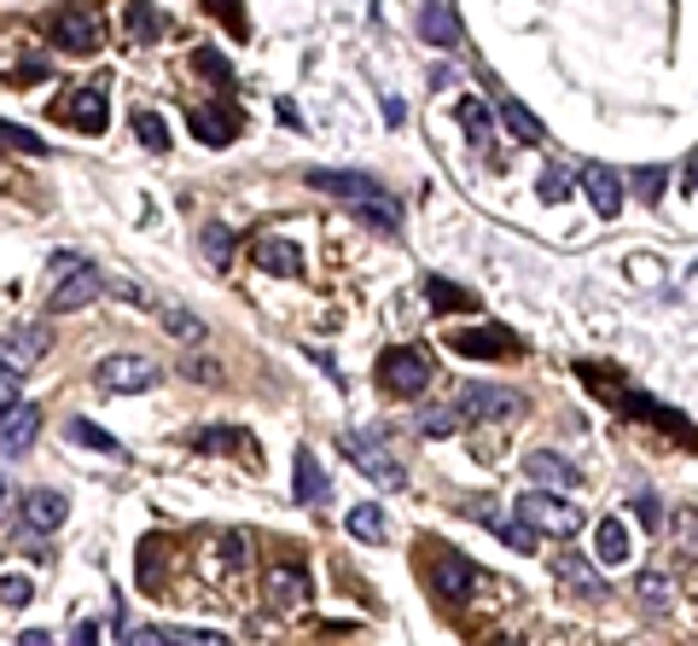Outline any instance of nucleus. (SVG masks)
<instances>
[{
    "label": "nucleus",
    "mask_w": 698,
    "mask_h": 646,
    "mask_svg": "<svg viewBox=\"0 0 698 646\" xmlns=\"http://www.w3.org/2000/svg\"><path fill=\"white\" fill-rule=\"evenodd\" d=\"M577 373L588 379V385H593V391H606V396H611V402H618V408H623V414H641V419H646V426H658V431H669V437H681V442H687V449H698V431L687 426V419H681V414H675V408H664V402H652L646 391H623V385H611V379H606L611 368H593V361H582V368H577Z\"/></svg>",
    "instance_id": "f257e3e1"
},
{
    "label": "nucleus",
    "mask_w": 698,
    "mask_h": 646,
    "mask_svg": "<svg viewBox=\"0 0 698 646\" xmlns=\"http://www.w3.org/2000/svg\"><path fill=\"white\" fill-rule=\"evenodd\" d=\"M338 449L349 455V467L367 472L379 483V490H407V467H402V455L390 449V442L379 431H343L338 437Z\"/></svg>",
    "instance_id": "f03ea898"
},
{
    "label": "nucleus",
    "mask_w": 698,
    "mask_h": 646,
    "mask_svg": "<svg viewBox=\"0 0 698 646\" xmlns=\"http://www.w3.org/2000/svg\"><path fill=\"white\" fill-rule=\"evenodd\" d=\"M53 274H58V286L47 292V309H53V315L88 309V303L106 292V274H99L88 256H53Z\"/></svg>",
    "instance_id": "7ed1b4c3"
},
{
    "label": "nucleus",
    "mask_w": 698,
    "mask_h": 646,
    "mask_svg": "<svg viewBox=\"0 0 698 646\" xmlns=\"http://www.w3.org/2000/svg\"><path fill=\"white\" fill-rule=\"evenodd\" d=\"M512 513L524 524H536L542 536H577L582 530V513L570 507V495H559V490H524V501Z\"/></svg>",
    "instance_id": "20e7f679"
},
{
    "label": "nucleus",
    "mask_w": 698,
    "mask_h": 646,
    "mask_svg": "<svg viewBox=\"0 0 698 646\" xmlns=\"http://www.w3.org/2000/svg\"><path fill=\"white\" fill-rule=\"evenodd\" d=\"M466 518L483 524V530H495L506 548H519V554H536V541H542L536 524H524L519 513H506L501 501H489V495H471V501H466Z\"/></svg>",
    "instance_id": "39448f33"
},
{
    "label": "nucleus",
    "mask_w": 698,
    "mask_h": 646,
    "mask_svg": "<svg viewBox=\"0 0 698 646\" xmlns=\"http://www.w3.org/2000/svg\"><path fill=\"white\" fill-rule=\"evenodd\" d=\"M163 379V368L157 361H146V355H106L94 368V385L106 391V396H134V391H152Z\"/></svg>",
    "instance_id": "423d86ee"
},
{
    "label": "nucleus",
    "mask_w": 698,
    "mask_h": 646,
    "mask_svg": "<svg viewBox=\"0 0 698 646\" xmlns=\"http://www.w3.org/2000/svg\"><path fill=\"white\" fill-rule=\"evenodd\" d=\"M379 385L390 391V396H419L425 385H430V361L419 355V350H384L379 355Z\"/></svg>",
    "instance_id": "0eeeda50"
},
{
    "label": "nucleus",
    "mask_w": 698,
    "mask_h": 646,
    "mask_svg": "<svg viewBox=\"0 0 698 646\" xmlns=\"http://www.w3.org/2000/svg\"><path fill=\"white\" fill-rule=\"evenodd\" d=\"M53 42L65 53H99V12L88 0H70V7L53 18Z\"/></svg>",
    "instance_id": "6e6552de"
},
{
    "label": "nucleus",
    "mask_w": 698,
    "mask_h": 646,
    "mask_svg": "<svg viewBox=\"0 0 698 646\" xmlns=\"http://www.w3.org/2000/svg\"><path fill=\"white\" fill-rule=\"evenodd\" d=\"M460 419H519L524 414V396L519 391H501V385H466L455 396Z\"/></svg>",
    "instance_id": "1a4fd4ad"
},
{
    "label": "nucleus",
    "mask_w": 698,
    "mask_h": 646,
    "mask_svg": "<svg viewBox=\"0 0 698 646\" xmlns=\"http://www.w3.org/2000/svg\"><path fill=\"white\" fill-rule=\"evenodd\" d=\"M35 437H41V408H35V402L18 396L12 408H0V455H7V460L30 455Z\"/></svg>",
    "instance_id": "9d476101"
},
{
    "label": "nucleus",
    "mask_w": 698,
    "mask_h": 646,
    "mask_svg": "<svg viewBox=\"0 0 698 646\" xmlns=\"http://www.w3.org/2000/svg\"><path fill=\"white\" fill-rule=\"evenodd\" d=\"M524 478H530V490H559V495H570L582 483V472L570 467L565 455H553V449H530L524 455Z\"/></svg>",
    "instance_id": "9b49d317"
},
{
    "label": "nucleus",
    "mask_w": 698,
    "mask_h": 646,
    "mask_svg": "<svg viewBox=\"0 0 698 646\" xmlns=\"http://www.w3.org/2000/svg\"><path fill=\"white\" fill-rule=\"evenodd\" d=\"M262 594H269V605H280V612H292V605L309 600V571H303V565H269V571H262Z\"/></svg>",
    "instance_id": "f8f14e48"
},
{
    "label": "nucleus",
    "mask_w": 698,
    "mask_h": 646,
    "mask_svg": "<svg viewBox=\"0 0 698 646\" xmlns=\"http://www.w3.org/2000/svg\"><path fill=\"white\" fill-rule=\"evenodd\" d=\"M577 187L588 193V205L600 210V216H618V210H623V175H618V169H606V164H582Z\"/></svg>",
    "instance_id": "ddd939ff"
},
{
    "label": "nucleus",
    "mask_w": 698,
    "mask_h": 646,
    "mask_svg": "<svg viewBox=\"0 0 698 646\" xmlns=\"http://www.w3.org/2000/svg\"><path fill=\"white\" fill-rule=\"evenodd\" d=\"M47 350H53V332L47 327H12L7 338H0V361H12L18 373H30Z\"/></svg>",
    "instance_id": "4468645a"
},
{
    "label": "nucleus",
    "mask_w": 698,
    "mask_h": 646,
    "mask_svg": "<svg viewBox=\"0 0 698 646\" xmlns=\"http://www.w3.org/2000/svg\"><path fill=\"white\" fill-rule=\"evenodd\" d=\"M58 117H65L70 129H81V134H99V129H106V88H99V83L76 88L65 106H58Z\"/></svg>",
    "instance_id": "2eb2a0df"
},
{
    "label": "nucleus",
    "mask_w": 698,
    "mask_h": 646,
    "mask_svg": "<svg viewBox=\"0 0 698 646\" xmlns=\"http://www.w3.org/2000/svg\"><path fill=\"white\" fill-rule=\"evenodd\" d=\"M18 513H24V524H30V530H41V536H47V530H58V524H65L70 501L58 495V490H24V495H18Z\"/></svg>",
    "instance_id": "dca6fc26"
},
{
    "label": "nucleus",
    "mask_w": 698,
    "mask_h": 646,
    "mask_svg": "<svg viewBox=\"0 0 698 646\" xmlns=\"http://www.w3.org/2000/svg\"><path fill=\"white\" fill-rule=\"evenodd\" d=\"M349 216H356L361 228H373V233H402V205L384 187L367 193V198H349Z\"/></svg>",
    "instance_id": "f3484780"
},
{
    "label": "nucleus",
    "mask_w": 698,
    "mask_h": 646,
    "mask_svg": "<svg viewBox=\"0 0 698 646\" xmlns=\"http://www.w3.org/2000/svg\"><path fill=\"white\" fill-rule=\"evenodd\" d=\"M315 193H332V198H367V193H379V180L367 175V169H309L303 175Z\"/></svg>",
    "instance_id": "a211bd4d"
},
{
    "label": "nucleus",
    "mask_w": 698,
    "mask_h": 646,
    "mask_svg": "<svg viewBox=\"0 0 698 646\" xmlns=\"http://www.w3.org/2000/svg\"><path fill=\"white\" fill-rule=\"evenodd\" d=\"M193 134L204 140V146H233L239 140V111L221 99V106H204V111H193Z\"/></svg>",
    "instance_id": "6ab92c4d"
},
{
    "label": "nucleus",
    "mask_w": 698,
    "mask_h": 646,
    "mask_svg": "<svg viewBox=\"0 0 698 646\" xmlns=\"http://www.w3.org/2000/svg\"><path fill=\"white\" fill-rule=\"evenodd\" d=\"M419 35L430 47H466V35H460V18L448 0H425V12H419Z\"/></svg>",
    "instance_id": "aec40b11"
},
{
    "label": "nucleus",
    "mask_w": 698,
    "mask_h": 646,
    "mask_svg": "<svg viewBox=\"0 0 698 646\" xmlns=\"http://www.w3.org/2000/svg\"><path fill=\"white\" fill-rule=\"evenodd\" d=\"M553 577L565 582V589H577V594H588V600H611V589H606V577L593 571V565L582 559V554H559L553 559Z\"/></svg>",
    "instance_id": "412c9836"
},
{
    "label": "nucleus",
    "mask_w": 698,
    "mask_h": 646,
    "mask_svg": "<svg viewBox=\"0 0 698 646\" xmlns=\"http://www.w3.org/2000/svg\"><path fill=\"white\" fill-rule=\"evenodd\" d=\"M292 495L303 501V507H326V501H332V483H326V472H320V460H315L309 449H297V472H292Z\"/></svg>",
    "instance_id": "4be33fe9"
},
{
    "label": "nucleus",
    "mask_w": 698,
    "mask_h": 646,
    "mask_svg": "<svg viewBox=\"0 0 698 646\" xmlns=\"http://www.w3.org/2000/svg\"><path fill=\"white\" fill-rule=\"evenodd\" d=\"M122 24H129L134 47H146V42H163V35H170V12L146 7V0H129V7H122Z\"/></svg>",
    "instance_id": "5701e85b"
},
{
    "label": "nucleus",
    "mask_w": 698,
    "mask_h": 646,
    "mask_svg": "<svg viewBox=\"0 0 698 646\" xmlns=\"http://www.w3.org/2000/svg\"><path fill=\"white\" fill-rule=\"evenodd\" d=\"M257 269L262 274H280V280H297L303 274V251L292 245V239H257Z\"/></svg>",
    "instance_id": "b1692460"
},
{
    "label": "nucleus",
    "mask_w": 698,
    "mask_h": 646,
    "mask_svg": "<svg viewBox=\"0 0 698 646\" xmlns=\"http://www.w3.org/2000/svg\"><path fill=\"white\" fill-rule=\"evenodd\" d=\"M478 565H471L466 554H443V565H437V594L443 600H466L471 589H478Z\"/></svg>",
    "instance_id": "393cba45"
},
{
    "label": "nucleus",
    "mask_w": 698,
    "mask_h": 646,
    "mask_svg": "<svg viewBox=\"0 0 698 646\" xmlns=\"http://www.w3.org/2000/svg\"><path fill=\"white\" fill-rule=\"evenodd\" d=\"M455 350L460 355H519V338L506 327H489V332H455Z\"/></svg>",
    "instance_id": "a878e982"
},
{
    "label": "nucleus",
    "mask_w": 698,
    "mask_h": 646,
    "mask_svg": "<svg viewBox=\"0 0 698 646\" xmlns=\"http://www.w3.org/2000/svg\"><path fill=\"white\" fill-rule=\"evenodd\" d=\"M593 559L600 565H629V524L623 518H600V530H593Z\"/></svg>",
    "instance_id": "bb28decb"
},
{
    "label": "nucleus",
    "mask_w": 698,
    "mask_h": 646,
    "mask_svg": "<svg viewBox=\"0 0 698 646\" xmlns=\"http://www.w3.org/2000/svg\"><path fill=\"white\" fill-rule=\"evenodd\" d=\"M65 437L76 442V449H99V455H111V460H129V449H122L111 431H99L94 419H65Z\"/></svg>",
    "instance_id": "cd10ccee"
},
{
    "label": "nucleus",
    "mask_w": 698,
    "mask_h": 646,
    "mask_svg": "<svg viewBox=\"0 0 698 646\" xmlns=\"http://www.w3.org/2000/svg\"><path fill=\"white\" fill-rule=\"evenodd\" d=\"M198 251H204V262H210V269H228V262H233V228H221V221H204V228H198Z\"/></svg>",
    "instance_id": "c85d7f7f"
},
{
    "label": "nucleus",
    "mask_w": 698,
    "mask_h": 646,
    "mask_svg": "<svg viewBox=\"0 0 698 646\" xmlns=\"http://www.w3.org/2000/svg\"><path fill=\"white\" fill-rule=\"evenodd\" d=\"M193 449H204V455L251 449V431H239V426H198V431H193Z\"/></svg>",
    "instance_id": "c756f323"
},
{
    "label": "nucleus",
    "mask_w": 698,
    "mask_h": 646,
    "mask_svg": "<svg viewBox=\"0 0 698 646\" xmlns=\"http://www.w3.org/2000/svg\"><path fill=\"white\" fill-rule=\"evenodd\" d=\"M343 524L356 541H384V507H373V501H356V507L343 513Z\"/></svg>",
    "instance_id": "7c9ffc66"
},
{
    "label": "nucleus",
    "mask_w": 698,
    "mask_h": 646,
    "mask_svg": "<svg viewBox=\"0 0 698 646\" xmlns=\"http://www.w3.org/2000/svg\"><path fill=\"white\" fill-rule=\"evenodd\" d=\"M495 111H501V123L512 129V140H524V146H542V140H547V134H542V123L519 106V99H501Z\"/></svg>",
    "instance_id": "2f4dec72"
},
{
    "label": "nucleus",
    "mask_w": 698,
    "mask_h": 646,
    "mask_svg": "<svg viewBox=\"0 0 698 646\" xmlns=\"http://www.w3.org/2000/svg\"><path fill=\"white\" fill-rule=\"evenodd\" d=\"M634 594H641V605H652V612H669V605H675V582L658 577V571H641V577H634Z\"/></svg>",
    "instance_id": "473e14b6"
},
{
    "label": "nucleus",
    "mask_w": 698,
    "mask_h": 646,
    "mask_svg": "<svg viewBox=\"0 0 698 646\" xmlns=\"http://www.w3.org/2000/svg\"><path fill=\"white\" fill-rule=\"evenodd\" d=\"M163 332L181 338V344H198V338H204V320H198L193 309H181V303H163Z\"/></svg>",
    "instance_id": "72a5a7b5"
},
{
    "label": "nucleus",
    "mask_w": 698,
    "mask_h": 646,
    "mask_svg": "<svg viewBox=\"0 0 698 646\" xmlns=\"http://www.w3.org/2000/svg\"><path fill=\"white\" fill-rule=\"evenodd\" d=\"M460 129L478 140V146H489V140H495V117H489L483 99H460Z\"/></svg>",
    "instance_id": "f704fd0d"
},
{
    "label": "nucleus",
    "mask_w": 698,
    "mask_h": 646,
    "mask_svg": "<svg viewBox=\"0 0 698 646\" xmlns=\"http://www.w3.org/2000/svg\"><path fill=\"white\" fill-rule=\"evenodd\" d=\"M425 297H430V309H478V297L460 292V286H448L443 274H430V280H425Z\"/></svg>",
    "instance_id": "c9c22d12"
},
{
    "label": "nucleus",
    "mask_w": 698,
    "mask_h": 646,
    "mask_svg": "<svg viewBox=\"0 0 698 646\" xmlns=\"http://www.w3.org/2000/svg\"><path fill=\"white\" fill-rule=\"evenodd\" d=\"M460 426H466V419H460L455 402H443V408H425L419 414V437H455Z\"/></svg>",
    "instance_id": "e433bc0d"
},
{
    "label": "nucleus",
    "mask_w": 698,
    "mask_h": 646,
    "mask_svg": "<svg viewBox=\"0 0 698 646\" xmlns=\"http://www.w3.org/2000/svg\"><path fill=\"white\" fill-rule=\"evenodd\" d=\"M129 123H134V134H140V146H152V152H163V146H170V123H163L157 111H134Z\"/></svg>",
    "instance_id": "4c0bfd02"
},
{
    "label": "nucleus",
    "mask_w": 698,
    "mask_h": 646,
    "mask_svg": "<svg viewBox=\"0 0 698 646\" xmlns=\"http://www.w3.org/2000/svg\"><path fill=\"white\" fill-rule=\"evenodd\" d=\"M629 187L641 193L646 205H658V198H664V187H669V169H658V164H652V169H634V175H629Z\"/></svg>",
    "instance_id": "58836bf2"
},
{
    "label": "nucleus",
    "mask_w": 698,
    "mask_h": 646,
    "mask_svg": "<svg viewBox=\"0 0 698 646\" xmlns=\"http://www.w3.org/2000/svg\"><path fill=\"white\" fill-rule=\"evenodd\" d=\"M251 530H228L221 536V565H228V571H239V565H251Z\"/></svg>",
    "instance_id": "ea45409f"
},
{
    "label": "nucleus",
    "mask_w": 698,
    "mask_h": 646,
    "mask_svg": "<svg viewBox=\"0 0 698 646\" xmlns=\"http://www.w3.org/2000/svg\"><path fill=\"white\" fill-rule=\"evenodd\" d=\"M193 65H198L204 76H216L221 88H233V65H228V58H221L216 47H198V58H193Z\"/></svg>",
    "instance_id": "a19ab883"
},
{
    "label": "nucleus",
    "mask_w": 698,
    "mask_h": 646,
    "mask_svg": "<svg viewBox=\"0 0 698 646\" xmlns=\"http://www.w3.org/2000/svg\"><path fill=\"white\" fill-rule=\"evenodd\" d=\"M0 140H7V146H18V152H35V157H47V140H35L30 129H18V123H0Z\"/></svg>",
    "instance_id": "79ce46f5"
},
{
    "label": "nucleus",
    "mask_w": 698,
    "mask_h": 646,
    "mask_svg": "<svg viewBox=\"0 0 698 646\" xmlns=\"http://www.w3.org/2000/svg\"><path fill=\"white\" fill-rule=\"evenodd\" d=\"M536 193H542V205H565V198H570V175L565 169H547Z\"/></svg>",
    "instance_id": "37998d69"
},
{
    "label": "nucleus",
    "mask_w": 698,
    "mask_h": 646,
    "mask_svg": "<svg viewBox=\"0 0 698 646\" xmlns=\"http://www.w3.org/2000/svg\"><path fill=\"white\" fill-rule=\"evenodd\" d=\"M634 513H641V530H652V536H658L664 530V507H658V495H634Z\"/></svg>",
    "instance_id": "c03bdc74"
},
{
    "label": "nucleus",
    "mask_w": 698,
    "mask_h": 646,
    "mask_svg": "<svg viewBox=\"0 0 698 646\" xmlns=\"http://www.w3.org/2000/svg\"><path fill=\"white\" fill-rule=\"evenodd\" d=\"M18 396H24V373H18L12 361H0V408H12Z\"/></svg>",
    "instance_id": "a18cd8bd"
},
{
    "label": "nucleus",
    "mask_w": 698,
    "mask_h": 646,
    "mask_svg": "<svg viewBox=\"0 0 698 646\" xmlns=\"http://www.w3.org/2000/svg\"><path fill=\"white\" fill-rule=\"evenodd\" d=\"M0 600H7V605H30L35 600V582L30 577H0Z\"/></svg>",
    "instance_id": "49530a36"
},
{
    "label": "nucleus",
    "mask_w": 698,
    "mask_h": 646,
    "mask_svg": "<svg viewBox=\"0 0 698 646\" xmlns=\"http://www.w3.org/2000/svg\"><path fill=\"white\" fill-rule=\"evenodd\" d=\"M170 646H228V635H204V629H163Z\"/></svg>",
    "instance_id": "de8ad7c7"
},
{
    "label": "nucleus",
    "mask_w": 698,
    "mask_h": 646,
    "mask_svg": "<svg viewBox=\"0 0 698 646\" xmlns=\"http://www.w3.org/2000/svg\"><path fill=\"white\" fill-rule=\"evenodd\" d=\"M106 292H117V297H129V303H152V292L140 286V280H129V274H117V280H106Z\"/></svg>",
    "instance_id": "09e8293b"
},
{
    "label": "nucleus",
    "mask_w": 698,
    "mask_h": 646,
    "mask_svg": "<svg viewBox=\"0 0 698 646\" xmlns=\"http://www.w3.org/2000/svg\"><path fill=\"white\" fill-rule=\"evenodd\" d=\"M204 7H216L221 24H228L233 35H244V12H239V0H204Z\"/></svg>",
    "instance_id": "8fccbe9b"
},
{
    "label": "nucleus",
    "mask_w": 698,
    "mask_h": 646,
    "mask_svg": "<svg viewBox=\"0 0 698 646\" xmlns=\"http://www.w3.org/2000/svg\"><path fill=\"white\" fill-rule=\"evenodd\" d=\"M122 635H129V646H170V635H163V629H134V623H129Z\"/></svg>",
    "instance_id": "3c124183"
},
{
    "label": "nucleus",
    "mask_w": 698,
    "mask_h": 646,
    "mask_svg": "<svg viewBox=\"0 0 698 646\" xmlns=\"http://www.w3.org/2000/svg\"><path fill=\"white\" fill-rule=\"evenodd\" d=\"M187 379H198V385H210V379H216V361H204V355H187Z\"/></svg>",
    "instance_id": "603ef678"
},
{
    "label": "nucleus",
    "mask_w": 698,
    "mask_h": 646,
    "mask_svg": "<svg viewBox=\"0 0 698 646\" xmlns=\"http://www.w3.org/2000/svg\"><path fill=\"white\" fill-rule=\"evenodd\" d=\"M47 58H24V65H18V76H24V83H47Z\"/></svg>",
    "instance_id": "864d4df0"
},
{
    "label": "nucleus",
    "mask_w": 698,
    "mask_h": 646,
    "mask_svg": "<svg viewBox=\"0 0 698 646\" xmlns=\"http://www.w3.org/2000/svg\"><path fill=\"white\" fill-rule=\"evenodd\" d=\"M384 123H396V129L407 123V106H402V99H396V94H384Z\"/></svg>",
    "instance_id": "5fc2aeb1"
},
{
    "label": "nucleus",
    "mask_w": 698,
    "mask_h": 646,
    "mask_svg": "<svg viewBox=\"0 0 698 646\" xmlns=\"http://www.w3.org/2000/svg\"><path fill=\"white\" fill-rule=\"evenodd\" d=\"M70 646H99V623H76V635H70Z\"/></svg>",
    "instance_id": "6e6d98bb"
},
{
    "label": "nucleus",
    "mask_w": 698,
    "mask_h": 646,
    "mask_svg": "<svg viewBox=\"0 0 698 646\" xmlns=\"http://www.w3.org/2000/svg\"><path fill=\"white\" fill-rule=\"evenodd\" d=\"M24 646H53V635L47 629H24Z\"/></svg>",
    "instance_id": "4d7b16f0"
},
{
    "label": "nucleus",
    "mask_w": 698,
    "mask_h": 646,
    "mask_svg": "<svg viewBox=\"0 0 698 646\" xmlns=\"http://www.w3.org/2000/svg\"><path fill=\"white\" fill-rule=\"evenodd\" d=\"M687 187L698 193V157H692V164H687Z\"/></svg>",
    "instance_id": "13d9d810"
},
{
    "label": "nucleus",
    "mask_w": 698,
    "mask_h": 646,
    "mask_svg": "<svg viewBox=\"0 0 698 646\" xmlns=\"http://www.w3.org/2000/svg\"><path fill=\"white\" fill-rule=\"evenodd\" d=\"M0 501H7V483H0Z\"/></svg>",
    "instance_id": "bf43d9fd"
}]
</instances>
